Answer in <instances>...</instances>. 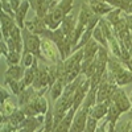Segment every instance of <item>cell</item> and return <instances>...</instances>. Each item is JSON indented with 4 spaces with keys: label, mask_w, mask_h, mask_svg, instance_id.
Listing matches in <instances>:
<instances>
[{
    "label": "cell",
    "mask_w": 132,
    "mask_h": 132,
    "mask_svg": "<svg viewBox=\"0 0 132 132\" xmlns=\"http://www.w3.org/2000/svg\"><path fill=\"white\" fill-rule=\"evenodd\" d=\"M0 94H2V98H0V103H4L5 101H8V99H11L13 96V94H9L7 87L5 86H2V89H0Z\"/></svg>",
    "instance_id": "cell-35"
},
{
    "label": "cell",
    "mask_w": 132,
    "mask_h": 132,
    "mask_svg": "<svg viewBox=\"0 0 132 132\" xmlns=\"http://www.w3.org/2000/svg\"><path fill=\"white\" fill-rule=\"evenodd\" d=\"M41 52L44 54V57L46 58V61L49 63H58L61 60V54L58 52V48L56 46L52 40L46 38V37H41Z\"/></svg>",
    "instance_id": "cell-5"
},
{
    "label": "cell",
    "mask_w": 132,
    "mask_h": 132,
    "mask_svg": "<svg viewBox=\"0 0 132 132\" xmlns=\"http://www.w3.org/2000/svg\"><path fill=\"white\" fill-rule=\"evenodd\" d=\"M93 38L94 40H96L101 45L103 46V48H106V49H108V42H107V38H106V36L103 35V32H102V29H101V27L99 25H96L95 27V29H94V32H93Z\"/></svg>",
    "instance_id": "cell-27"
},
{
    "label": "cell",
    "mask_w": 132,
    "mask_h": 132,
    "mask_svg": "<svg viewBox=\"0 0 132 132\" xmlns=\"http://www.w3.org/2000/svg\"><path fill=\"white\" fill-rule=\"evenodd\" d=\"M120 115H122V111L111 102L110 103V107H108V112H107V115H106V120L108 123H114V124H116L118 123V120H119V118H120Z\"/></svg>",
    "instance_id": "cell-26"
},
{
    "label": "cell",
    "mask_w": 132,
    "mask_h": 132,
    "mask_svg": "<svg viewBox=\"0 0 132 132\" xmlns=\"http://www.w3.org/2000/svg\"><path fill=\"white\" fill-rule=\"evenodd\" d=\"M3 86H8L9 90L12 91V94L15 96H19L21 93L27 89V86L24 85L23 79H21V81H16V79H12V78H8V77H4Z\"/></svg>",
    "instance_id": "cell-21"
},
{
    "label": "cell",
    "mask_w": 132,
    "mask_h": 132,
    "mask_svg": "<svg viewBox=\"0 0 132 132\" xmlns=\"http://www.w3.org/2000/svg\"><path fill=\"white\" fill-rule=\"evenodd\" d=\"M35 56L33 54H30V53H27V54H23V58H21V65L24 66L25 69H28V68H30V66L33 65V62H35Z\"/></svg>",
    "instance_id": "cell-32"
},
{
    "label": "cell",
    "mask_w": 132,
    "mask_h": 132,
    "mask_svg": "<svg viewBox=\"0 0 132 132\" xmlns=\"http://www.w3.org/2000/svg\"><path fill=\"white\" fill-rule=\"evenodd\" d=\"M13 98H15V95L11 99H8V101H5L4 103H2V119L8 118L9 115H12L17 108H20L19 107V102L16 101V99H13Z\"/></svg>",
    "instance_id": "cell-24"
},
{
    "label": "cell",
    "mask_w": 132,
    "mask_h": 132,
    "mask_svg": "<svg viewBox=\"0 0 132 132\" xmlns=\"http://www.w3.org/2000/svg\"><path fill=\"white\" fill-rule=\"evenodd\" d=\"M30 4L28 0H23L19 7V9L15 12V21H16V25L20 27L21 29H24L25 28V17H27V12H28V9H29Z\"/></svg>",
    "instance_id": "cell-19"
},
{
    "label": "cell",
    "mask_w": 132,
    "mask_h": 132,
    "mask_svg": "<svg viewBox=\"0 0 132 132\" xmlns=\"http://www.w3.org/2000/svg\"><path fill=\"white\" fill-rule=\"evenodd\" d=\"M0 21H2V38L8 40L11 36V32H12V29L16 25V21L12 16L7 15L3 11L0 13Z\"/></svg>",
    "instance_id": "cell-12"
},
{
    "label": "cell",
    "mask_w": 132,
    "mask_h": 132,
    "mask_svg": "<svg viewBox=\"0 0 132 132\" xmlns=\"http://www.w3.org/2000/svg\"><path fill=\"white\" fill-rule=\"evenodd\" d=\"M132 128V122L127 120V122H120L116 124V132H129Z\"/></svg>",
    "instance_id": "cell-34"
},
{
    "label": "cell",
    "mask_w": 132,
    "mask_h": 132,
    "mask_svg": "<svg viewBox=\"0 0 132 132\" xmlns=\"http://www.w3.org/2000/svg\"><path fill=\"white\" fill-rule=\"evenodd\" d=\"M110 99H111V102L120 110V111H122V114L128 112L131 110V107H132V103L129 101V96L127 95V93L122 89V87H118Z\"/></svg>",
    "instance_id": "cell-6"
},
{
    "label": "cell",
    "mask_w": 132,
    "mask_h": 132,
    "mask_svg": "<svg viewBox=\"0 0 132 132\" xmlns=\"http://www.w3.org/2000/svg\"><path fill=\"white\" fill-rule=\"evenodd\" d=\"M25 70L27 69L21 63L20 65H12V66H8L4 77H8V78H12V79H16V81H21L24 78Z\"/></svg>",
    "instance_id": "cell-23"
},
{
    "label": "cell",
    "mask_w": 132,
    "mask_h": 132,
    "mask_svg": "<svg viewBox=\"0 0 132 132\" xmlns=\"http://www.w3.org/2000/svg\"><path fill=\"white\" fill-rule=\"evenodd\" d=\"M101 46L102 45L96 40L91 38L82 48L83 49V60H93V58H95V56L98 54V50H99V48H101Z\"/></svg>",
    "instance_id": "cell-20"
},
{
    "label": "cell",
    "mask_w": 132,
    "mask_h": 132,
    "mask_svg": "<svg viewBox=\"0 0 132 132\" xmlns=\"http://www.w3.org/2000/svg\"><path fill=\"white\" fill-rule=\"evenodd\" d=\"M127 114H128V118H129V120L132 122V107H131V110H129V111H128Z\"/></svg>",
    "instance_id": "cell-44"
},
{
    "label": "cell",
    "mask_w": 132,
    "mask_h": 132,
    "mask_svg": "<svg viewBox=\"0 0 132 132\" xmlns=\"http://www.w3.org/2000/svg\"><path fill=\"white\" fill-rule=\"evenodd\" d=\"M77 20L75 19V15L73 12H70L68 16H66L62 23H61V29L63 32V35L68 37V38H71L73 40V36H74V30H75V27H77Z\"/></svg>",
    "instance_id": "cell-13"
},
{
    "label": "cell",
    "mask_w": 132,
    "mask_h": 132,
    "mask_svg": "<svg viewBox=\"0 0 132 132\" xmlns=\"http://www.w3.org/2000/svg\"><path fill=\"white\" fill-rule=\"evenodd\" d=\"M0 132H19L16 128L11 127L8 123H2V127H0Z\"/></svg>",
    "instance_id": "cell-37"
},
{
    "label": "cell",
    "mask_w": 132,
    "mask_h": 132,
    "mask_svg": "<svg viewBox=\"0 0 132 132\" xmlns=\"http://www.w3.org/2000/svg\"><path fill=\"white\" fill-rule=\"evenodd\" d=\"M95 16V13L93 12L91 7L89 5V3L87 2H83L82 5H81V12L78 15V23L79 24H83L87 27V24L91 21V19Z\"/></svg>",
    "instance_id": "cell-22"
},
{
    "label": "cell",
    "mask_w": 132,
    "mask_h": 132,
    "mask_svg": "<svg viewBox=\"0 0 132 132\" xmlns=\"http://www.w3.org/2000/svg\"><path fill=\"white\" fill-rule=\"evenodd\" d=\"M0 52H2V56H3L4 58L9 54V48H8V45H7V42H5L4 38L0 40Z\"/></svg>",
    "instance_id": "cell-36"
},
{
    "label": "cell",
    "mask_w": 132,
    "mask_h": 132,
    "mask_svg": "<svg viewBox=\"0 0 132 132\" xmlns=\"http://www.w3.org/2000/svg\"><path fill=\"white\" fill-rule=\"evenodd\" d=\"M98 122L99 120H96V119H94V118H91L90 115H89V118H87V123H86V128H85V132H95L96 131V128H98Z\"/></svg>",
    "instance_id": "cell-31"
},
{
    "label": "cell",
    "mask_w": 132,
    "mask_h": 132,
    "mask_svg": "<svg viewBox=\"0 0 132 132\" xmlns=\"http://www.w3.org/2000/svg\"><path fill=\"white\" fill-rule=\"evenodd\" d=\"M110 103H111V99L103 102V103H96L93 108H90L89 111V115L96 120H102L103 118H106L107 112H108V107H110Z\"/></svg>",
    "instance_id": "cell-18"
},
{
    "label": "cell",
    "mask_w": 132,
    "mask_h": 132,
    "mask_svg": "<svg viewBox=\"0 0 132 132\" xmlns=\"http://www.w3.org/2000/svg\"><path fill=\"white\" fill-rule=\"evenodd\" d=\"M89 108H86L85 106H81L78 108V111L75 112L73 123L70 127V132H85L87 118H89Z\"/></svg>",
    "instance_id": "cell-7"
},
{
    "label": "cell",
    "mask_w": 132,
    "mask_h": 132,
    "mask_svg": "<svg viewBox=\"0 0 132 132\" xmlns=\"http://www.w3.org/2000/svg\"><path fill=\"white\" fill-rule=\"evenodd\" d=\"M33 87L36 90H41L49 87V65L48 63H40L36 73V78L33 81Z\"/></svg>",
    "instance_id": "cell-9"
},
{
    "label": "cell",
    "mask_w": 132,
    "mask_h": 132,
    "mask_svg": "<svg viewBox=\"0 0 132 132\" xmlns=\"http://www.w3.org/2000/svg\"><path fill=\"white\" fill-rule=\"evenodd\" d=\"M74 8V0H61V2L54 7L49 13L44 17V21L49 29L56 30L61 27L62 20L68 16L70 12H73Z\"/></svg>",
    "instance_id": "cell-1"
},
{
    "label": "cell",
    "mask_w": 132,
    "mask_h": 132,
    "mask_svg": "<svg viewBox=\"0 0 132 132\" xmlns=\"http://www.w3.org/2000/svg\"><path fill=\"white\" fill-rule=\"evenodd\" d=\"M25 119H27L25 112H24L21 108H17L12 115H9V116L5 118V119H2V123H8L11 127H13V128H16V129L19 131L20 126L24 123Z\"/></svg>",
    "instance_id": "cell-16"
},
{
    "label": "cell",
    "mask_w": 132,
    "mask_h": 132,
    "mask_svg": "<svg viewBox=\"0 0 132 132\" xmlns=\"http://www.w3.org/2000/svg\"><path fill=\"white\" fill-rule=\"evenodd\" d=\"M60 2H61V0H50V11H52L54 7H56Z\"/></svg>",
    "instance_id": "cell-43"
},
{
    "label": "cell",
    "mask_w": 132,
    "mask_h": 132,
    "mask_svg": "<svg viewBox=\"0 0 132 132\" xmlns=\"http://www.w3.org/2000/svg\"><path fill=\"white\" fill-rule=\"evenodd\" d=\"M87 3H89V5L91 7L93 12L98 16H101V17L108 15L111 11L115 9L111 4L104 3V2H102V0H87Z\"/></svg>",
    "instance_id": "cell-15"
},
{
    "label": "cell",
    "mask_w": 132,
    "mask_h": 132,
    "mask_svg": "<svg viewBox=\"0 0 132 132\" xmlns=\"http://www.w3.org/2000/svg\"><path fill=\"white\" fill-rule=\"evenodd\" d=\"M25 28L33 33V35H37L40 37H44V35L46 33V30L49 29L45 24V21H44V19L38 17V16H35L33 19L28 20L25 23Z\"/></svg>",
    "instance_id": "cell-10"
},
{
    "label": "cell",
    "mask_w": 132,
    "mask_h": 132,
    "mask_svg": "<svg viewBox=\"0 0 132 132\" xmlns=\"http://www.w3.org/2000/svg\"><path fill=\"white\" fill-rule=\"evenodd\" d=\"M5 42H7V45H8V48H9V52L16 50V44H15V41L11 38V37H9L8 40H5Z\"/></svg>",
    "instance_id": "cell-41"
},
{
    "label": "cell",
    "mask_w": 132,
    "mask_h": 132,
    "mask_svg": "<svg viewBox=\"0 0 132 132\" xmlns=\"http://www.w3.org/2000/svg\"><path fill=\"white\" fill-rule=\"evenodd\" d=\"M124 65L127 66V69H128V70H131V71H132V57H131V58H129V60H128V61L124 63Z\"/></svg>",
    "instance_id": "cell-42"
},
{
    "label": "cell",
    "mask_w": 132,
    "mask_h": 132,
    "mask_svg": "<svg viewBox=\"0 0 132 132\" xmlns=\"http://www.w3.org/2000/svg\"><path fill=\"white\" fill-rule=\"evenodd\" d=\"M85 2H87V0H85Z\"/></svg>",
    "instance_id": "cell-46"
},
{
    "label": "cell",
    "mask_w": 132,
    "mask_h": 132,
    "mask_svg": "<svg viewBox=\"0 0 132 132\" xmlns=\"http://www.w3.org/2000/svg\"><path fill=\"white\" fill-rule=\"evenodd\" d=\"M21 58H23V53L13 50V52H9V54L5 57V61L8 66H12V65H20Z\"/></svg>",
    "instance_id": "cell-28"
},
{
    "label": "cell",
    "mask_w": 132,
    "mask_h": 132,
    "mask_svg": "<svg viewBox=\"0 0 132 132\" xmlns=\"http://www.w3.org/2000/svg\"><path fill=\"white\" fill-rule=\"evenodd\" d=\"M45 124V115H37V116H27L24 123L20 126L19 132H36L41 129Z\"/></svg>",
    "instance_id": "cell-8"
},
{
    "label": "cell",
    "mask_w": 132,
    "mask_h": 132,
    "mask_svg": "<svg viewBox=\"0 0 132 132\" xmlns=\"http://www.w3.org/2000/svg\"><path fill=\"white\" fill-rule=\"evenodd\" d=\"M124 63L120 61L115 56H110L108 65H107V70L112 74L114 79L119 87L127 86L132 83V71L124 68Z\"/></svg>",
    "instance_id": "cell-2"
},
{
    "label": "cell",
    "mask_w": 132,
    "mask_h": 132,
    "mask_svg": "<svg viewBox=\"0 0 132 132\" xmlns=\"http://www.w3.org/2000/svg\"><path fill=\"white\" fill-rule=\"evenodd\" d=\"M23 41H24L23 54L30 53L36 58H38L40 61H42L44 63H48L49 65V62L46 61V58L44 57V54L41 52V37L40 36L33 35V33H30L27 28H24L23 29Z\"/></svg>",
    "instance_id": "cell-3"
},
{
    "label": "cell",
    "mask_w": 132,
    "mask_h": 132,
    "mask_svg": "<svg viewBox=\"0 0 132 132\" xmlns=\"http://www.w3.org/2000/svg\"><path fill=\"white\" fill-rule=\"evenodd\" d=\"M124 19H126V23H127V28L132 32V13H123Z\"/></svg>",
    "instance_id": "cell-38"
},
{
    "label": "cell",
    "mask_w": 132,
    "mask_h": 132,
    "mask_svg": "<svg viewBox=\"0 0 132 132\" xmlns=\"http://www.w3.org/2000/svg\"><path fill=\"white\" fill-rule=\"evenodd\" d=\"M21 2H23V0H9V3H11V7H12V9L16 11L19 9V7H20V4H21Z\"/></svg>",
    "instance_id": "cell-40"
},
{
    "label": "cell",
    "mask_w": 132,
    "mask_h": 132,
    "mask_svg": "<svg viewBox=\"0 0 132 132\" xmlns=\"http://www.w3.org/2000/svg\"><path fill=\"white\" fill-rule=\"evenodd\" d=\"M107 126H108V122L104 119V120H103V123L98 126V128H96L95 132H107Z\"/></svg>",
    "instance_id": "cell-39"
},
{
    "label": "cell",
    "mask_w": 132,
    "mask_h": 132,
    "mask_svg": "<svg viewBox=\"0 0 132 132\" xmlns=\"http://www.w3.org/2000/svg\"><path fill=\"white\" fill-rule=\"evenodd\" d=\"M82 61H83V49H79V50L74 52L69 58H66L63 61V66H65V70H66V73H68V75L74 68L81 65Z\"/></svg>",
    "instance_id": "cell-17"
},
{
    "label": "cell",
    "mask_w": 132,
    "mask_h": 132,
    "mask_svg": "<svg viewBox=\"0 0 132 132\" xmlns=\"http://www.w3.org/2000/svg\"><path fill=\"white\" fill-rule=\"evenodd\" d=\"M38 65H40V63H38V58H35V62H33V65L25 70L23 82H24V85H25L27 87H29V86L33 85V81H35V78H36V73H37V69H38Z\"/></svg>",
    "instance_id": "cell-25"
},
{
    "label": "cell",
    "mask_w": 132,
    "mask_h": 132,
    "mask_svg": "<svg viewBox=\"0 0 132 132\" xmlns=\"http://www.w3.org/2000/svg\"><path fill=\"white\" fill-rule=\"evenodd\" d=\"M49 103H48V99L45 98V95H42L40 99H38V102H37V111L40 115H45L48 112V110H49Z\"/></svg>",
    "instance_id": "cell-30"
},
{
    "label": "cell",
    "mask_w": 132,
    "mask_h": 132,
    "mask_svg": "<svg viewBox=\"0 0 132 132\" xmlns=\"http://www.w3.org/2000/svg\"><path fill=\"white\" fill-rule=\"evenodd\" d=\"M36 16L44 19L50 11V0H28Z\"/></svg>",
    "instance_id": "cell-14"
},
{
    "label": "cell",
    "mask_w": 132,
    "mask_h": 132,
    "mask_svg": "<svg viewBox=\"0 0 132 132\" xmlns=\"http://www.w3.org/2000/svg\"><path fill=\"white\" fill-rule=\"evenodd\" d=\"M0 4H2V11L3 12H5L7 15L9 16H12L15 19V11L12 9V7H11V3H9V0H0Z\"/></svg>",
    "instance_id": "cell-33"
},
{
    "label": "cell",
    "mask_w": 132,
    "mask_h": 132,
    "mask_svg": "<svg viewBox=\"0 0 132 132\" xmlns=\"http://www.w3.org/2000/svg\"><path fill=\"white\" fill-rule=\"evenodd\" d=\"M118 85L114 79L112 74L108 70L103 74V78L98 86V91H96V103H103L106 101H108L112 96L114 91L118 89Z\"/></svg>",
    "instance_id": "cell-4"
},
{
    "label": "cell",
    "mask_w": 132,
    "mask_h": 132,
    "mask_svg": "<svg viewBox=\"0 0 132 132\" xmlns=\"http://www.w3.org/2000/svg\"><path fill=\"white\" fill-rule=\"evenodd\" d=\"M128 96H129V101H131V103H132V91H131V94H129Z\"/></svg>",
    "instance_id": "cell-45"
},
{
    "label": "cell",
    "mask_w": 132,
    "mask_h": 132,
    "mask_svg": "<svg viewBox=\"0 0 132 132\" xmlns=\"http://www.w3.org/2000/svg\"><path fill=\"white\" fill-rule=\"evenodd\" d=\"M122 15H123V11L122 9H119V8H115L114 11H111L108 15H106V20L108 21L111 25H114L115 23H118V21L120 20V17H122Z\"/></svg>",
    "instance_id": "cell-29"
},
{
    "label": "cell",
    "mask_w": 132,
    "mask_h": 132,
    "mask_svg": "<svg viewBox=\"0 0 132 132\" xmlns=\"http://www.w3.org/2000/svg\"><path fill=\"white\" fill-rule=\"evenodd\" d=\"M68 83H69L68 82V75H61V77H58V79L54 82V85L52 87H49L48 94H49V96L53 102H56L62 95V93L65 90V87L68 86Z\"/></svg>",
    "instance_id": "cell-11"
}]
</instances>
